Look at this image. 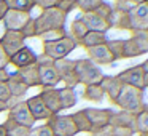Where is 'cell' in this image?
I'll use <instances>...</instances> for the list:
<instances>
[{"instance_id":"obj_1","label":"cell","mask_w":148,"mask_h":136,"mask_svg":"<svg viewBox=\"0 0 148 136\" xmlns=\"http://www.w3.org/2000/svg\"><path fill=\"white\" fill-rule=\"evenodd\" d=\"M115 106H118L121 110L126 112H131L134 115H137L138 112H142L145 107L143 103V90H138V88L129 87V85H123L121 91H119L118 98H116Z\"/></svg>"},{"instance_id":"obj_2","label":"cell","mask_w":148,"mask_h":136,"mask_svg":"<svg viewBox=\"0 0 148 136\" xmlns=\"http://www.w3.org/2000/svg\"><path fill=\"white\" fill-rule=\"evenodd\" d=\"M34 21H35L37 37H40L46 32H51V31L65 27L67 15H64L61 10H58V8H46V10H42V13H40Z\"/></svg>"},{"instance_id":"obj_3","label":"cell","mask_w":148,"mask_h":136,"mask_svg":"<svg viewBox=\"0 0 148 136\" xmlns=\"http://www.w3.org/2000/svg\"><path fill=\"white\" fill-rule=\"evenodd\" d=\"M77 46H78L77 42L67 34V35L62 37V39L43 42V55L48 56L53 61H59V59L67 58Z\"/></svg>"},{"instance_id":"obj_4","label":"cell","mask_w":148,"mask_h":136,"mask_svg":"<svg viewBox=\"0 0 148 136\" xmlns=\"http://www.w3.org/2000/svg\"><path fill=\"white\" fill-rule=\"evenodd\" d=\"M75 75H77L78 85H96L100 83L103 77V72L99 66H96L89 59H75Z\"/></svg>"},{"instance_id":"obj_5","label":"cell","mask_w":148,"mask_h":136,"mask_svg":"<svg viewBox=\"0 0 148 136\" xmlns=\"http://www.w3.org/2000/svg\"><path fill=\"white\" fill-rule=\"evenodd\" d=\"M37 64H38L40 88H56L61 78H59V74L54 67V61L43 55L37 58Z\"/></svg>"},{"instance_id":"obj_6","label":"cell","mask_w":148,"mask_h":136,"mask_svg":"<svg viewBox=\"0 0 148 136\" xmlns=\"http://www.w3.org/2000/svg\"><path fill=\"white\" fill-rule=\"evenodd\" d=\"M46 125L51 128L54 136H75L78 133L70 115H51L46 120Z\"/></svg>"},{"instance_id":"obj_7","label":"cell","mask_w":148,"mask_h":136,"mask_svg":"<svg viewBox=\"0 0 148 136\" xmlns=\"http://www.w3.org/2000/svg\"><path fill=\"white\" fill-rule=\"evenodd\" d=\"M129 31H148V5L140 3L129 8Z\"/></svg>"},{"instance_id":"obj_8","label":"cell","mask_w":148,"mask_h":136,"mask_svg":"<svg viewBox=\"0 0 148 136\" xmlns=\"http://www.w3.org/2000/svg\"><path fill=\"white\" fill-rule=\"evenodd\" d=\"M54 67L59 74V78L61 82H64V85L67 88H72L73 90L78 85L77 75H75V59H59V61H54Z\"/></svg>"},{"instance_id":"obj_9","label":"cell","mask_w":148,"mask_h":136,"mask_svg":"<svg viewBox=\"0 0 148 136\" xmlns=\"http://www.w3.org/2000/svg\"><path fill=\"white\" fill-rule=\"evenodd\" d=\"M0 46L3 48L7 56H13L16 51L26 46V39L21 32L18 31H5L3 35L0 37Z\"/></svg>"},{"instance_id":"obj_10","label":"cell","mask_w":148,"mask_h":136,"mask_svg":"<svg viewBox=\"0 0 148 136\" xmlns=\"http://www.w3.org/2000/svg\"><path fill=\"white\" fill-rule=\"evenodd\" d=\"M7 119L13 120V122L19 123V125L27 126V128H32L34 123H35V119H34L32 114H30L26 101H19V103H16V104L8 107V117Z\"/></svg>"},{"instance_id":"obj_11","label":"cell","mask_w":148,"mask_h":136,"mask_svg":"<svg viewBox=\"0 0 148 136\" xmlns=\"http://www.w3.org/2000/svg\"><path fill=\"white\" fill-rule=\"evenodd\" d=\"M143 75H145V71H143V67H142V64H137V66H134V67H129V69H126V71L119 72L116 77H118L124 85L138 88V90H145Z\"/></svg>"},{"instance_id":"obj_12","label":"cell","mask_w":148,"mask_h":136,"mask_svg":"<svg viewBox=\"0 0 148 136\" xmlns=\"http://www.w3.org/2000/svg\"><path fill=\"white\" fill-rule=\"evenodd\" d=\"M83 110H84V114H86L92 130H97V128H102V126L108 125L110 119H112L113 112H115V110H112V109H97V107H86V109H83ZM92 130H91V131H92Z\"/></svg>"},{"instance_id":"obj_13","label":"cell","mask_w":148,"mask_h":136,"mask_svg":"<svg viewBox=\"0 0 148 136\" xmlns=\"http://www.w3.org/2000/svg\"><path fill=\"white\" fill-rule=\"evenodd\" d=\"M30 13H24V11H16V10H8L3 18V27L5 31H18L24 27V24L30 19Z\"/></svg>"},{"instance_id":"obj_14","label":"cell","mask_w":148,"mask_h":136,"mask_svg":"<svg viewBox=\"0 0 148 136\" xmlns=\"http://www.w3.org/2000/svg\"><path fill=\"white\" fill-rule=\"evenodd\" d=\"M86 53H88V59L92 61L94 64H102V66H112L115 62L112 53H110L107 43L103 45H97V46H91V48H86Z\"/></svg>"},{"instance_id":"obj_15","label":"cell","mask_w":148,"mask_h":136,"mask_svg":"<svg viewBox=\"0 0 148 136\" xmlns=\"http://www.w3.org/2000/svg\"><path fill=\"white\" fill-rule=\"evenodd\" d=\"M37 58H38V56L34 53V50L26 45L24 48H21L19 51L14 53L13 56H10V64L14 66L16 71H18V69L27 67V66H30V64H35Z\"/></svg>"},{"instance_id":"obj_16","label":"cell","mask_w":148,"mask_h":136,"mask_svg":"<svg viewBox=\"0 0 148 136\" xmlns=\"http://www.w3.org/2000/svg\"><path fill=\"white\" fill-rule=\"evenodd\" d=\"M81 21H83V24L86 26L88 31H92V32H103L107 34V31L112 29V24L108 23V21H105L103 18H100L99 15H96L92 11V13H83L80 18Z\"/></svg>"},{"instance_id":"obj_17","label":"cell","mask_w":148,"mask_h":136,"mask_svg":"<svg viewBox=\"0 0 148 136\" xmlns=\"http://www.w3.org/2000/svg\"><path fill=\"white\" fill-rule=\"evenodd\" d=\"M38 96L42 98V101L45 103V106L48 107V110L53 114V115H56V114H59L62 110L61 98H59V90L58 88H42V91H40Z\"/></svg>"},{"instance_id":"obj_18","label":"cell","mask_w":148,"mask_h":136,"mask_svg":"<svg viewBox=\"0 0 148 136\" xmlns=\"http://www.w3.org/2000/svg\"><path fill=\"white\" fill-rule=\"evenodd\" d=\"M99 85L102 87L103 93H105L107 96H108V99L112 101V103H115L124 83H123V82L119 80V78L116 77V75H103Z\"/></svg>"},{"instance_id":"obj_19","label":"cell","mask_w":148,"mask_h":136,"mask_svg":"<svg viewBox=\"0 0 148 136\" xmlns=\"http://www.w3.org/2000/svg\"><path fill=\"white\" fill-rule=\"evenodd\" d=\"M26 104H27V107H29L32 117L35 119V122H37V120H48L49 117L53 115V114L48 110V107L45 106V103L42 101V98H40L38 94H37V96L29 98V99L26 101Z\"/></svg>"},{"instance_id":"obj_20","label":"cell","mask_w":148,"mask_h":136,"mask_svg":"<svg viewBox=\"0 0 148 136\" xmlns=\"http://www.w3.org/2000/svg\"><path fill=\"white\" fill-rule=\"evenodd\" d=\"M18 77L26 83L27 88H32V87H40V78H38V64H30L27 67L23 69H18L16 71Z\"/></svg>"},{"instance_id":"obj_21","label":"cell","mask_w":148,"mask_h":136,"mask_svg":"<svg viewBox=\"0 0 148 136\" xmlns=\"http://www.w3.org/2000/svg\"><path fill=\"white\" fill-rule=\"evenodd\" d=\"M110 125L112 126H123V128H131L135 131V115L126 110H119V112H113L112 119H110Z\"/></svg>"},{"instance_id":"obj_22","label":"cell","mask_w":148,"mask_h":136,"mask_svg":"<svg viewBox=\"0 0 148 136\" xmlns=\"http://www.w3.org/2000/svg\"><path fill=\"white\" fill-rule=\"evenodd\" d=\"M7 83H8V88H10V93H11V99H13V98H23L24 94L27 93V90H29V88L26 87V83L18 77L16 72H14V74H10V78H8Z\"/></svg>"},{"instance_id":"obj_23","label":"cell","mask_w":148,"mask_h":136,"mask_svg":"<svg viewBox=\"0 0 148 136\" xmlns=\"http://www.w3.org/2000/svg\"><path fill=\"white\" fill-rule=\"evenodd\" d=\"M107 34L103 32H92V31H88V34L80 40L78 45L84 46V48H91V46H97V45H103L107 43Z\"/></svg>"},{"instance_id":"obj_24","label":"cell","mask_w":148,"mask_h":136,"mask_svg":"<svg viewBox=\"0 0 148 136\" xmlns=\"http://www.w3.org/2000/svg\"><path fill=\"white\" fill-rule=\"evenodd\" d=\"M83 98L86 101H91V103H102L103 98H105V93H103L102 87H100L99 83L88 85V87H84Z\"/></svg>"},{"instance_id":"obj_25","label":"cell","mask_w":148,"mask_h":136,"mask_svg":"<svg viewBox=\"0 0 148 136\" xmlns=\"http://www.w3.org/2000/svg\"><path fill=\"white\" fill-rule=\"evenodd\" d=\"M59 98H61L62 110L72 109L77 104V94H75V90H72V88H67V87L59 88Z\"/></svg>"},{"instance_id":"obj_26","label":"cell","mask_w":148,"mask_h":136,"mask_svg":"<svg viewBox=\"0 0 148 136\" xmlns=\"http://www.w3.org/2000/svg\"><path fill=\"white\" fill-rule=\"evenodd\" d=\"M5 126V131H7V136H29L30 128L24 125H19V123L13 122V120L7 119L5 123H2Z\"/></svg>"},{"instance_id":"obj_27","label":"cell","mask_w":148,"mask_h":136,"mask_svg":"<svg viewBox=\"0 0 148 136\" xmlns=\"http://www.w3.org/2000/svg\"><path fill=\"white\" fill-rule=\"evenodd\" d=\"M72 120H73L75 123V128H77L78 133H91V123L89 120H88L86 114H84V110H78V112L72 114Z\"/></svg>"},{"instance_id":"obj_28","label":"cell","mask_w":148,"mask_h":136,"mask_svg":"<svg viewBox=\"0 0 148 136\" xmlns=\"http://www.w3.org/2000/svg\"><path fill=\"white\" fill-rule=\"evenodd\" d=\"M8 10H16V11H24V13H30L35 8V3L32 0H3Z\"/></svg>"},{"instance_id":"obj_29","label":"cell","mask_w":148,"mask_h":136,"mask_svg":"<svg viewBox=\"0 0 148 136\" xmlns=\"http://www.w3.org/2000/svg\"><path fill=\"white\" fill-rule=\"evenodd\" d=\"M131 39L134 40L142 55L148 53V31H134L131 32Z\"/></svg>"},{"instance_id":"obj_30","label":"cell","mask_w":148,"mask_h":136,"mask_svg":"<svg viewBox=\"0 0 148 136\" xmlns=\"http://www.w3.org/2000/svg\"><path fill=\"white\" fill-rule=\"evenodd\" d=\"M86 34H88V29H86V26L83 24V21H81L80 18H77L75 21H72V24H70V34H69V35H70L75 42H77V45L80 43V40L83 39Z\"/></svg>"},{"instance_id":"obj_31","label":"cell","mask_w":148,"mask_h":136,"mask_svg":"<svg viewBox=\"0 0 148 136\" xmlns=\"http://www.w3.org/2000/svg\"><path fill=\"white\" fill-rule=\"evenodd\" d=\"M123 45H124V40L116 39V40H107V46H108L110 53H112L113 59L115 61H119L123 58Z\"/></svg>"},{"instance_id":"obj_32","label":"cell","mask_w":148,"mask_h":136,"mask_svg":"<svg viewBox=\"0 0 148 136\" xmlns=\"http://www.w3.org/2000/svg\"><path fill=\"white\" fill-rule=\"evenodd\" d=\"M135 133H148V110H142L135 115Z\"/></svg>"},{"instance_id":"obj_33","label":"cell","mask_w":148,"mask_h":136,"mask_svg":"<svg viewBox=\"0 0 148 136\" xmlns=\"http://www.w3.org/2000/svg\"><path fill=\"white\" fill-rule=\"evenodd\" d=\"M103 0H77V8L81 13H92L99 8Z\"/></svg>"},{"instance_id":"obj_34","label":"cell","mask_w":148,"mask_h":136,"mask_svg":"<svg viewBox=\"0 0 148 136\" xmlns=\"http://www.w3.org/2000/svg\"><path fill=\"white\" fill-rule=\"evenodd\" d=\"M96 15H99L100 18H103L105 21H108L110 24H112V15H113V7L110 3H107V2H102V3L99 5V8H97L96 11H94Z\"/></svg>"},{"instance_id":"obj_35","label":"cell","mask_w":148,"mask_h":136,"mask_svg":"<svg viewBox=\"0 0 148 136\" xmlns=\"http://www.w3.org/2000/svg\"><path fill=\"white\" fill-rule=\"evenodd\" d=\"M67 35V31L65 27H61V29H56V31H51V32H46L43 35H40V39H43V42H49V40H58V39H62V37Z\"/></svg>"},{"instance_id":"obj_36","label":"cell","mask_w":148,"mask_h":136,"mask_svg":"<svg viewBox=\"0 0 148 136\" xmlns=\"http://www.w3.org/2000/svg\"><path fill=\"white\" fill-rule=\"evenodd\" d=\"M21 34L24 35V39H32V37H37V32H35V21H34V18H30V19L27 21L26 24H24V27L21 29Z\"/></svg>"},{"instance_id":"obj_37","label":"cell","mask_w":148,"mask_h":136,"mask_svg":"<svg viewBox=\"0 0 148 136\" xmlns=\"http://www.w3.org/2000/svg\"><path fill=\"white\" fill-rule=\"evenodd\" d=\"M54 8L61 10L64 15H69L72 10H75V8H77V2H72V0H59L58 5H56Z\"/></svg>"},{"instance_id":"obj_38","label":"cell","mask_w":148,"mask_h":136,"mask_svg":"<svg viewBox=\"0 0 148 136\" xmlns=\"http://www.w3.org/2000/svg\"><path fill=\"white\" fill-rule=\"evenodd\" d=\"M29 136H54L48 125H42V126H37V128H30Z\"/></svg>"},{"instance_id":"obj_39","label":"cell","mask_w":148,"mask_h":136,"mask_svg":"<svg viewBox=\"0 0 148 136\" xmlns=\"http://www.w3.org/2000/svg\"><path fill=\"white\" fill-rule=\"evenodd\" d=\"M89 135H91V136H115V130H113V126L108 123V125L102 126V128L92 130Z\"/></svg>"},{"instance_id":"obj_40","label":"cell","mask_w":148,"mask_h":136,"mask_svg":"<svg viewBox=\"0 0 148 136\" xmlns=\"http://www.w3.org/2000/svg\"><path fill=\"white\" fill-rule=\"evenodd\" d=\"M0 101H3V103H10L11 101V93L7 82H0Z\"/></svg>"},{"instance_id":"obj_41","label":"cell","mask_w":148,"mask_h":136,"mask_svg":"<svg viewBox=\"0 0 148 136\" xmlns=\"http://www.w3.org/2000/svg\"><path fill=\"white\" fill-rule=\"evenodd\" d=\"M35 7L42 8V10H46V8H54L58 5L59 0H32Z\"/></svg>"},{"instance_id":"obj_42","label":"cell","mask_w":148,"mask_h":136,"mask_svg":"<svg viewBox=\"0 0 148 136\" xmlns=\"http://www.w3.org/2000/svg\"><path fill=\"white\" fill-rule=\"evenodd\" d=\"M115 130V136H134L135 131L131 128H123V126H113Z\"/></svg>"},{"instance_id":"obj_43","label":"cell","mask_w":148,"mask_h":136,"mask_svg":"<svg viewBox=\"0 0 148 136\" xmlns=\"http://www.w3.org/2000/svg\"><path fill=\"white\" fill-rule=\"evenodd\" d=\"M8 64H10V58H8L7 53L3 51V48L0 46V69H7Z\"/></svg>"},{"instance_id":"obj_44","label":"cell","mask_w":148,"mask_h":136,"mask_svg":"<svg viewBox=\"0 0 148 136\" xmlns=\"http://www.w3.org/2000/svg\"><path fill=\"white\" fill-rule=\"evenodd\" d=\"M7 11H8V7L5 5L3 0H0V23L3 21V18H5V15H7Z\"/></svg>"},{"instance_id":"obj_45","label":"cell","mask_w":148,"mask_h":136,"mask_svg":"<svg viewBox=\"0 0 148 136\" xmlns=\"http://www.w3.org/2000/svg\"><path fill=\"white\" fill-rule=\"evenodd\" d=\"M10 78V72L7 69H0V82H8Z\"/></svg>"},{"instance_id":"obj_46","label":"cell","mask_w":148,"mask_h":136,"mask_svg":"<svg viewBox=\"0 0 148 136\" xmlns=\"http://www.w3.org/2000/svg\"><path fill=\"white\" fill-rule=\"evenodd\" d=\"M147 0H126V3H134V5H140V3H145Z\"/></svg>"},{"instance_id":"obj_47","label":"cell","mask_w":148,"mask_h":136,"mask_svg":"<svg viewBox=\"0 0 148 136\" xmlns=\"http://www.w3.org/2000/svg\"><path fill=\"white\" fill-rule=\"evenodd\" d=\"M8 103H3V101H0V112H3V110H8Z\"/></svg>"},{"instance_id":"obj_48","label":"cell","mask_w":148,"mask_h":136,"mask_svg":"<svg viewBox=\"0 0 148 136\" xmlns=\"http://www.w3.org/2000/svg\"><path fill=\"white\" fill-rule=\"evenodd\" d=\"M116 2V5H119V7H126V5H129V3H126V0H115Z\"/></svg>"},{"instance_id":"obj_49","label":"cell","mask_w":148,"mask_h":136,"mask_svg":"<svg viewBox=\"0 0 148 136\" xmlns=\"http://www.w3.org/2000/svg\"><path fill=\"white\" fill-rule=\"evenodd\" d=\"M142 67H143V71L148 74V59H147V61H143V62H142Z\"/></svg>"},{"instance_id":"obj_50","label":"cell","mask_w":148,"mask_h":136,"mask_svg":"<svg viewBox=\"0 0 148 136\" xmlns=\"http://www.w3.org/2000/svg\"><path fill=\"white\" fill-rule=\"evenodd\" d=\"M143 85H145V88H148V74L145 72V75H143Z\"/></svg>"},{"instance_id":"obj_51","label":"cell","mask_w":148,"mask_h":136,"mask_svg":"<svg viewBox=\"0 0 148 136\" xmlns=\"http://www.w3.org/2000/svg\"><path fill=\"white\" fill-rule=\"evenodd\" d=\"M0 136H7V131H5L3 125H0Z\"/></svg>"},{"instance_id":"obj_52","label":"cell","mask_w":148,"mask_h":136,"mask_svg":"<svg viewBox=\"0 0 148 136\" xmlns=\"http://www.w3.org/2000/svg\"><path fill=\"white\" fill-rule=\"evenodd\" d=\"M143 109H145V110H148V104H145V107H143Z\"/></svg>"},{"instance_id":"obj_53","label":"cell","mask_w":148,"mask_h":136,"mask_svg":"<svg viewBox=\"0 0 148 136\" xmlns=\"http://www.w3.org/2000/svg\"><path fill=\"white\" fill-rule=\"evenodd\" d=\"M145 3H147V5H148V0H147V2H145Z\"/></svg>"},{"instance_id":"obj_54","label":"cell","mask_w":148,"mask_h":136,"mask_svg":"<svg viewBox=\"0 0 148 136\" xmlns=\"http://www.w3.org/2000/svg\"><path fill=\"white\" fill-rule=\"evenodd\" d=\"M72 2H77V0H72Z\"/></svg>"}]
</instances>
